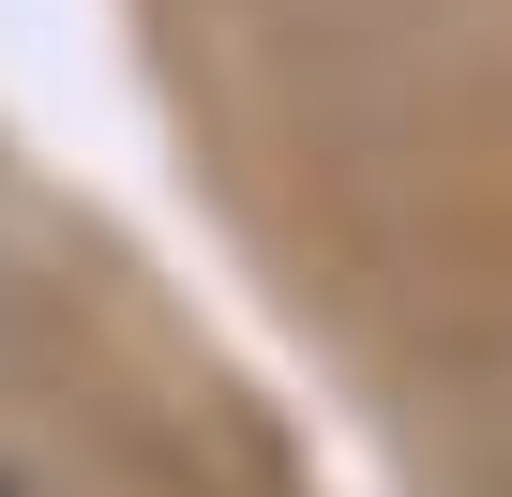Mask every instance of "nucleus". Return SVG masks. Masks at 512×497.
<instances>
[{
	"mask_svg": "<svg viewBox=\"0 0 512 497\" xmlns=\"http://www.w3.org/2000/svg\"><path fill=\"white\" fill-rule=\"evenodd\" d=\"M0 497H31V482H16V467H0Z\"/></svg>",
	"mask_w": 512,
	"mask_h": 497,
	"instance_id": "obj_1",
	"label": "nucleus"
}]
</instances>
